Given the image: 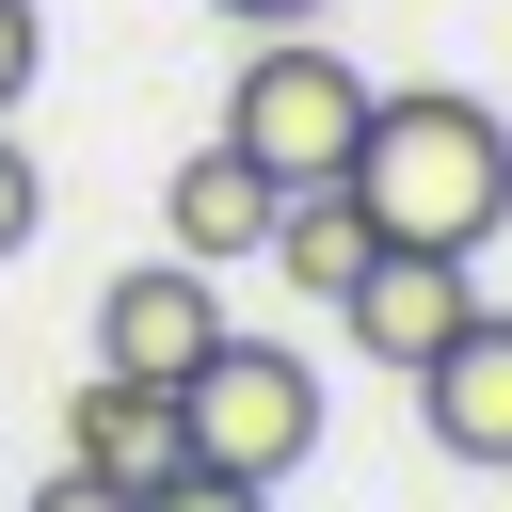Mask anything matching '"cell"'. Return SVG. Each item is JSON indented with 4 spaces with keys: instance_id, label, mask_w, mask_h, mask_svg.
I'll return each instance as SVG.
<instances>
[{
    "instance_id": "12",
    "label": "cell",
    "mask_w": 512,
    "mask_h": 512,
    "mask_svg": "<svg viewBox=\"0 0 512 512\" xmlns=\"http://www.w3.org/2000/svg\"><path fill=\"white\" fill-rule=\"evenodd\" d=\"M16 512H144V496H128V480H96V464H48Z\"/></svg>"
},
{
    "instance_id": "4",
    "label": "cell",
    "mask_w": 512,
    "mask_h": 512,
    "mask_svg": "<svg viewBox=\"0 0 512 512\" xmlns=\"http://www.w3.org/2000/svg\"><path fill=\"white\" fill-rule=\"evenodd\" d=\"M336 320H352V352H368V368H400V384H416V368H432V352L480 320V256H432V240H368V272L336 288Z\"/></svg>"
},
{
    "instance_id": "2",
    "label": "cell",
    "mask_w": 512,
    "mask_h": 512,
    "mask_svg": "<svg viewBox=\"0 0 512 512\" xmlns=\"http://www.w3.org/2000/svg\"><path fill=\"white\" fill-rule=\"evenodd\" d=\"M368 64H336L320 32H256V64H240V96H224V144H256L288 192L304 176H352V144H368Z\"/></svg>"
},
{
    "instance_id": "6",
    "label": "cell",
    "mask_w": 512,
    "mask_h": 512,
    "mask_svg": "<svg viewBox=\"0 0 512 512\" xmlns=\"http://www.w3.org/2000/svg\"><path fill=\"white\" fill-rule=\"evenodd\" d=\"M272 208H288V176H272L256 144H192V160L160 176V240L208 256V272H240V256L272 240Z\"/></svg>"
},
{
    "instance_id": "13",
    "label": "cell",
    "mask_w": 512,
    "mask_h": 512,
    "mask_svg": "<svg viewBox=\"0 0 512 512\" xmlns=\"http://www.w3.org/2000/svg\"><path fill=\"white\" fill-rule=\"evenodd\" d=\"M32 64H48V16H32V0H0V112L32 96Z\"/></svg>"
},
{
    "instance_id": "3",
    "label": "cell",
    "mask_w": 512,
    "mask_h": 512,
    "mask_svg": "<svg viewBox=\"0 0 512 512\" xmlns=\"http://www.w3.org/2000/svg\"><path fill=\"white\" fill-rule=\"evenodd\" d=\"M176 416H192V464L288 480V464L320 448V368H304L288 336H208V368L176 384Z\"/></svg>"
},
{
    "instance_id": "8",
    "label": "cell",
    "mask_w": 512,
    "mask_h": 512,
    "mask_svg": "<svg viewBox=\"0 0 512 512\" xmlns=\"http://www.w3.org/2000/svg\"><path fill=\"white\" fill-rule=\"evenodd\" d=\"M416 416L448 464H512V304H480L432 368H416Z\"/></svg>"
},
{
    "instance_id": "9",
    "label": "cell",
    "mask_w": 512,
    "mask_h": 512,
    "mask_svg": "<svg viewBox=\"0 0 512 512\" xmlns=\"http://www.w3.org/2000/svg\"><path fill=\"white\" fill-rule=\"evenodd\" d=\"M256 256H272V288L336 304V288L368 272V208H352V176H304V192L272 208V240H256Z\"/></svg>"
},
{
    "instance_id": "5",
    "label": "cell",
    "mask_w": 512,
    "mask_h": 512,
    "mask_svg": "<svg viewBox=\"0 0 512 512\" xmlns=\"http://www.w3.org/2000/svg\"><path fill=\"white\" fill-rule=\"evenodd\" d=\"M208 336H224V304H208V256H128L112 288H96V368H144V384H192L208 368Z\"/></svg>"
},
{
    "instance_id": "11",
    "label": "cell",
    "mask_w": 512,
    "mask_h": 512,
    "mask_svg": "<svg viewBox=\"0 0 512 512\" xmlns=\"http://www.w3.org/2000/svg\"><path fill=\"white\" fill-rule=\"evenodd\" d=\"M48 224V176H32V144H16V112H0V256Z\"/></svg>"
},
{
    "instance_id": "10",
    "label": "cell",
    "mask_w": 512,
    "mask_h": 512,
    "mask_svg": "<svg viewBox=\"0 0 512 512\" xmlns=\"http://www.w3.org/2000/svg\"><path fill=\"white\" fill-rule=\"evenodd\" d=\"M144 512H272V480H224V464H176V480H144Z\"/></svg>"
},
{
    "instance_id": "14",
    "label": "cell",
    "mask_w": 512,
    "mask_h": 512,
    "mask_svg": "<svg viewBox=\"0 0 512 512\" xmlns=\"http://www.w3.org/2000/svg\"><path fill=\"white\" fill-rule=\"evenodd\" d=\"M208 16H256V32H288V16H320V0H208Z\"/></svg>"
},
{
    "instance_id": "1",
    "label": "cell",
    "mask_w": 512,
    "mask_h": 512,
    "mask_svg": "<svg viewBox=\"0 0 512 512\" xmlns=\"http://www.w3.org/2000/svg\"><path fill=\"white\" fill-rule=\"evenodd\" d=\"M352 208L368 240H432V256H480L512 224V128L464 96V80H400L368 96V144H352Z\"/></svg>"
},
{
    "instance_id": "7",
    "label": "cell",
    "mask_w": 512,
    "mask_h": 512,
    "mask_svg": "<svg viewBox=\"0 0 512 512\" xmlns=\"http://www.w3.org/2000/svg\"><path fill=\"white\" fill-rule=\"evenodd\" d=\"M64 464H96V480H176L192 464V416H176V384H144V368H96L80 400H64Z\"/></svg>"
}]
</instances>
